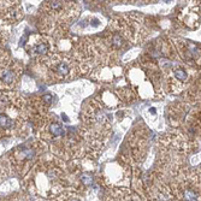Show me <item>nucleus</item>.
<instances>
[{
	"label": "nucleus",
	"instance_id": "nucleus-1",
	"mask_svg": "<svg viewBox=\"0 0 201 201\" xmlns=\"http://www.w3.org/2000/svg\"><path fill=\"white\" fill-rule=\"evenodd\" d=\"M71 63L65 59L62 58L59 56H54V62H53V72L57 77L59 78H66L69 76H71Z\"/></svg>",
	"mask_w": 201,
	"mask_h": 201
},
{
	"label": "nucleus",
	"instance_id": "nucleus-2",
	"mask_svg": "<svg viewBox=\"0 0 201 201\" xmlns=\"http://www.w3.org/2000/svg\"><path fill=\"white\" fill-rule=\"evenodd\" d=\"M14 78H16V74H14L12 70H4V71L0 74V80H1V82L5 83V85H11V83H13Z\"/></svg>",
	"mask_w": 201,
	"mask_h": 201
},
{
	"label": "nucleus",
	"instance_id": "nucleus-3",
	"mask_svg": "<svg viewBox=\"0 0 201 201\" xmlns=\"http://www.w3.org/2000/svg\"><path fill=\"white\" fill-rule=\"evenodd\" d=\"M49 132L52 134V136L58 137V136L64 135V129H63L62 124H59V123L54 122V123H52V124L49 125Z\"/></svg>",
	"mask_w": 201,
	"mask_h": 201
},
{
	"label": "nucleus",
	"instance_id": "nucleus-4",
	"mask_svg": "<svg viewBox=\"0 0 201 201\" xmlns=\"http://www.w3.org/2000/svg\"><path fill=\"white\" fill-rule=\"evenodd\" d=\"M48 45L46 43V42H40V43H37L36 45V47H34V53L35 54H37V56H45V54H47L48 53Z\"/></svg>",
	"mask_w": 201,
	"mask_h": 201
},
{
	"label": "nucleus",
	"instance_id": "nucleus-5",
	"mask_svg": "<svg viewBox=\"0 0 201 201\" xmlns=\"http://www.w3.org/2000/svg\"><path fill=\"white\" fill-rule=\"evenodd\" d=\"M174 74H175V77H176L180 82H186V81L188 80V74H187V71H184L183 69H176V70L174 71Z\"/></svg>",
	"mask_w": 201,
	"mask_h": 201
},
{
	"label": "nucleus",
	"instance_id": "nucleus-6",
	"mask_svg": "<svg viewBox=\"0 0 201 201\" xmlns=\"http://www.w3.org/2000/svg\"><path fill=\"white\" fill-rule=\"evenodd\" d=\"M0 126H2L5 129H8L12 126V122L6 114H0Z\"/></svg>",
	"mask_w": 201,
	"mask_h": 201
},
{
	"label": "nucleus",
	"instance_id": "nucleus-7",
	"mask_svg": "<svg viewBox=\"0 0 201 201\" xmlns=\"http://www.w3.org/2000/svg\"><path fill=\"white\" fill-rule=\"evenodd\" d=\"M123 37L120 35H113L112 37V43L116 46V47H122L123 46Z\"/></svg>",
	"mask_w": 201,
	"mask_h": 201
},
{
	"label": "nucleus",
	"instance_id": "nucleus-8",
	"mask_svg": "<svg viewBox=\"0 0 201 201\" xmlns=\"http://www.w3.org/2000/svg\"><path fill=\"white\" fill-rule=\"evenodd\" d=\"M42 99H43V101H45V102H47V104H51V102H52V100H53V97H52L51 94H45Z\"/></svg>",
	"mask_w": 201,
	"mask_h": 201
}]
</instances>
